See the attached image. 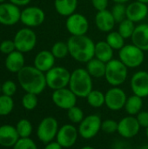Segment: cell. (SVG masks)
Wrapping results in <instances>:
<instances>
[{"label":"cell","instance_id":"cell-1","mask_svg":"<svg viewBox=\"0 0 148 149\" xmlns=\"http://www.w3.org/2000/svg\"><path fill=\"white\" fill-rule=\"evenodd\" d=\"M17 74L18 83L25 93L38 95L47 86L45 73L37 69L34 65H25Z\"/></svg>","mask_w":148,"mask_h":149},{"label":"cell","instance_id":"cell-2","mask_svg":"<svg viewBox=\"0 0 148 149\" xmlns=\"http://www.w3.org/2000/svg\"><path fill=\"white\" fill-rule=\"evenodd\" d=\"M69 54L77 62L86 64L94 58L95 43L86 35L71 36L67 40Z\"/></svg>","mask_w":148,"mask_h":149},{"label":"cell","instance_id":"cell-3","mask_svg":"<svg viewBox=\"0 0 148 149\" xmlns=\"http://www.w3.org/2000/svg\"><path fill=\"white\" fill-rule=\"evenodd\" d=\"M68 87L78 98H86L93 90L92 77L85 68H76L71 72Z\"/></svg>","mask_w":148,"mask_h":149},{"label":"cell","instance_id":"cell-4","mask_svg":"<svg viewBox=\"0 0 148 149\" xmlns=\"http://www.w3.org/2000/svg\"><path fill=\"white\" fill-rule=\"evenodd\" d=\"M128 76V68L120 60L113 58L106 63L105 79L112 86H120L123 85Z\"/></svg>","mask_w":148,"mask_h":149},{"label":"cell","instance_id":"cell-5","mask_svg":"<svg viewBox=\"0 0 148 149\" xmlns=\"http://www.w3.org/2000/svg\"><path fill=\"white\" fill-rule=\"evenodd\" d=\"M119 59L127 68H138L145 60L144 52L133 44L125 45L119 51Z\"/></svg>","mask_w":148,"mask_h":149},{"label":"cell","instance_id":"cell-6","mask_svg":"<svg viewBox=\"0 0 148 149\" xmlns=\"http://www.w3.org/2000/svg\"><path fill=\"white\" fill-rule=\"evenodd\" d=\"M46 85L47 86L55 91L62 88H65L69 86L71 72L63 66H54L47 72H45Z\"/></svg>","mask_w":148,"mask_h":149},{"label":"cell","instance_id":"cell-7","mask_svg":"<svg viewBox=\"0 0 148 149\" xmlns=\"http://www.w3.org/2000/svg\"><path fill=\"white\" fill-rule=\"evenodd\" d=\"M102 120L99 114H89L79 124L78 131L79 136L84 140H91L101 131Z\"/></svg>","mask_w":148,"mask_h":149},{"label":"cell","instance_id":"cell-8","mask_svg":"<svg viewBox=\"0 0 148 149\" xmlns=\"http://www.w3.org/2000/svg\"><path fill=\"white\" fill-rule=\"evenodd\" d=\"M59 129L57 119L51 116L44 118L38 124L37 128V137L44 144L53 141L56 139Z\"/></svg>","mask_w":148,"mask_h":149},{"label":"cell","instance_id":"cell-9","mask_svg":"<svg viewBox=\"0 0 148 149\" xmlns=\"http://www.w3.org/2000/svg\"><path fill=\"white\" fill-rule=\"evenodd\" d=\"M13 41L17 51L26 53L35 48L37 45V35L33 30L23 28L16 33Z\"/></svg>","mask_w":148,"mask_h":149},{"label":"cell","instance_id":"cell-10","mask_svg":"<svg viewBox=\"0 0 148 149\" xmlns=\"http://www.w3.org/2000/svg\"><path fill=\"white\" fill-rule=\"evenodd\" d=\"M65 28L71 36L86 35L89 30V21L85 15L75 12L67 17L65 21Z\"/></svg>","mask_w":148,"mask_h":149},{"label":"cell","instance_id":"cell-11","mask_svg":"<svg viewBox=\"0 0 148 149\" xmlns=\"http://www.w3.org/2000/svg\"><path fill=\"white\" fill-rule=\"evenodd\" d=\"M106 107L113 112L120 111L125 107L127 96L126 92L120 86H112L105 93Z\"/></svg>","mask_w":148,"mask_h":149},{"label":"cell","instance_id":"cell-12","mask_svg":"<svg viewBox=\"0 0 148 149\" xmlns=\"http://www.w3.org/2000/svg\"><path fill=\"white\" fill-rule=\"evenodd\" d=\"M51 100L57 107L67 111L77 105L78 97L69 87H65L53 91Z\"/></svg>","mask_w":148,"mask_h":149},{"label":"cell","instance_id":"cell-13","mask_svg":"<svg viewBox=\"0 0 148 149\" xmlns=\"http://www.w3.org/2000/svg\"><path fill=\"white\" fill-rule=\"evenodd\" d=\"M79 136L78 128L74 124H65L59 127L56 136V141L59 143L63 148H70L76 144Z\"/></svg>","mask_w":148,"mask_h":149},{"label":"cell","instance_id":"cell-14","mask_svg":"<svg viewBox=\"0 0 148 149\" xmlns=\"http://www.w3.org/2000/svg\"><path fill=\"white\" fill-rule=\"evenodd\" d=\"M45 19L44 11L37 6L26 7L21 11L20 21L27 27H37L44 23Z\"/></svg>","mask_w":148,"mask_h":149},{"label":"cell","instance_id":"cell-15","mask_svg":"<svg viewBox=\"0 0 148 149\" xmlns=\"http://www.w3.org/2000/svg\"><path fill=\"white\" fill-rule=\"evenodd\" d=\"M140 127L135 116L127 115L118 121L117 133L124 139H132L140 133Z\"/></svg>","mask_w":148,"mask_h":149},{"label":"cell","instance_id":"cell-16","mask_svg":"<svg viewBox=\"0 0 148 149\" xmlns=\"http://www.w3.org/2000/svg\"><path fill=\"white\" fill-rule=\"evenodd\" d=\"M130 87L133 94L144 99L148 97V72L138 71L134 72L130 79Z\"/></svg>","mask_w":148,"mask_h":149},{"label":"cell","instance_id":"cell-17","mask_svg":"<svg viewBox=\"0 0 148 149\" xmlns=\"http://www.w3.org/2000/svg\"><path fill=\"white\" fill-rule=\"evenodd\" d=\"M21 10L18 6L11 3H0V24L3 25H14L20 21Z\"/></svg>","mask_w":148,"mask_h":149},{"label":"cell","instance_id":"cell-18","mask_svg":"<svg viewBox=\"0 0 148 149\" xmlns=\"http://www.w3.org/2000/svg\"><path fill=\"white\" fill-rule=\"evenodd\" d=\"M147 16L148 6L147 3L135 0L126 6V18L133 23H140L145 20Z\"/></svg>","mask_w":148,"mask_h":149},{"label":"cell","instance_id":"cell-19","mask_svg":"<svg viewBox=\"0 0 148 149\" xmlns=\"http://www.w3.org/2000/svg\"><path fill=\"white\" fill-rule=\"evenodd\" d=\"M94 22L96 27L102 32H110L114 28L116 24L115 19L112 14V11L109 10H104L100 11H97Z\"/></svg>","mask_w":148,"mask_h":149},{"label":"cell","instance_id":"cell-20","mask_svg":"<svg viewBox=\"0 0 148 149\" xmlns=\"http://www.w3.org/2000/svg\"><path fill=\"white\" fill-rule=\"evenodd\" d=\"M19 138L16 127L7 124L0 126V146L3 148H13Z\"/></svg>","mask_w":148,"mask_h":149},{"label":"cell","instance_id":"cell-21","mask_svg":"<svg viewBox=\"0 0 148 149\" xmlns=\"http://www.w3.org/2000/svg\"><path fill=\"white\" fill-rule=\"evenodd\" d=\"M132 44L141 49L143 52L148 51V24L142 23L135 27L131 38Z\"/></svg>","mask_w":148,"mask_h":149},{"label":"cell","instance_id":"cell-22","mask_svg":"<svg viewBox=\"0 0 148 149\" xmlns=\"http://www.w3.org/2000/svg\"><path fill=\"white\" fill-rule=\"evenodd\" d=\"M55 57L51 51L44 50L39 52L34 58V66L43 72H47L55 65Z\"/></svg>","mask_w":148,"mask_h":149},{"label":"cell","instance_id":"cell-23","mask_svg":"<svg viewBox=\"0 0 148 149\" xmlns=\"http://www.w3.org/2000/svg\"><path fill=\"white\" fill-rule=\"evenodd\" d=\"M24 62L25 59L23 52L16 50L6 56L4 65L9 72L12 73H17L24 66H25Z\"/></svg>","mask_w":148,"mask_h":149},{"label":"cell","instance_id":"cell-24","mask_svg":"<svg viewBox=\"0 0 148 149\" xmlns=\"http://www.w3.org/2000/svg\"><path fill=\"white\" fill-rule=\"evenodd\" d=\"M79 0H54V7L58 14L62 17H69L76 12Z\"/></svg>","mask_w":148,"mask_h":149},{"label":"cell","instance_id":"cell-25","mask_svg":"<svg viewBox=\"0 0 148 149\" xmlns=\"http://www.w3.org/2000/svg\"><path fill=\"white\" fill-rule=\"evenodd\" d=\"M113 49L106 43V41H99L95 44L94 58L101 60L104 63H108L113 58Z\"/></svg>","mask_w":148,"mask_h":149},{"label":"cell","instance_id":"cell-26","mask_svg":"<svg viewBox=\"0 0 148 149\" xmlns=\"http://www.w3.org/2000/svg\"><path fill=\"white\" fill-rule=\"evenodd\" d=\"M106 64L102 62L101 60L93 58L89 62L86 63V70L89 74L95 79H101L105 78L106 75Z\"/></svg>","mask_w":148,"mask_h":149},{"label":"cell","instance_id":"cell-27","mask_svg":"<svg viewBox=\"0 0 148 149\" xmlns=\"http://www.w3.org/2000/svg\"><path fill=\"white\" fill-rule=\"evenodd\" d=\"M142 107L143 99L135 94H133L130 97H127L124 109L128 115L136 116L140 112L142 111Z\"/></svg>","mask_w":148,"mask_h":149},{"label":"cell","instance_id":"cell-28","mask_svg":"<svg viewBox=\"0 0 148 149\" xmlns=\"http://www.w3.org/2000/svg\"><path fill=\"white\" fill-rule=\"evenodd\" d=\"M88 105L93 108H99L105 105V93L99 90H92L85 98Z\"/></svg>","mask_w":148,"mask_h":149},{"label":"cell","instance_id":"cell-29","mask_svg":"<svg viewBox=\"0 0 148 149\" xmlns=\"http://www.w3.org/2000/svg\"><path fill=\"white\" fill-rule=\"evenodd\" d=\"M125 38L120 34V32L112 31L110 32H108L106 38V43L113 49V50H117L120 51L124 45H125Z\"/></svg>","mask_w":148,"mask_h":149},{"label":"cell","instance_id":"cell-30","mask_svg":"<svg viewBox=\"0 0 148 149\" xmlns=\"http://www.w3.org/2000/svg\"><path fill=\"white\" fill-rule=\"evenodd\" d=\"M16 129L20 138H29L32 134L33 127L29 120L21 119L17 121Z\"/></svg>","mask_w":148,"mask_h":149},{"label":"cell","instance_id":"cell-31","mask_svg":"<svg viewBox=\"0 0 148 149\" xmlns=\"http://www.w3.org/2000/svg\"><path fill=\"white\" fill-rule=\"evenodd\" d=\"M135 27H136L135 23L129 20L128 18H126L125 20H123L122 22L119 24L118 31L125 39H127V38H132L133 31L135 30Z\"/></svg>","mask_w":148,"mask_h":149},{"label":"cell","instance_id":"cell-32","mask_svg":"<svg viewBox=\"0 0 148 149\" xmlns=\"http://www.w3.org/2000/svg\"><path fill=\"white\" fill-rule=\"evenodd\" d=\"M51 53L55 57L56 59H62L65 58L69 54V48L67 42L63 41H58L53 44L51 49Z\"/></svg>","mask_w":148,"mask_h":149},{"label":"cell","instance_id":"cell-33","mask_svg":"<svg viewBox=\"0 0 148 149\" xmlns=\"http://www.w3.org/2000/svg\"><path fill=\"white\" fill-rule=\"evenodd\" d=\"M14 108V100L12 97L4 94L0 95V116L9 115Z\"/></svg>","mask_w":148,"mask_h":149},{"label":"cell","instance_id":"cell-34","mask_svg":"<svg viewBox=\"0 0 148 149\" xmlns=\"http://www.w3.org/2000/svg\"><path fill=\"white\" fill-rule=\"evenodd\" d=\"M84 111L77 105L67 110V118L72 124H79L85 118Z\"/></svg>","mask_w":148,"mask_h":149},{"label":"cell","instance_id":"cell-35","mask_svg":"<svg viewBox=\"0 0 148 149\" xmlns=\"http://www.w3.org/2000/svg\"><path fill=\"white\" fill-rule=\"evenodd\" d=\"M21 103H22L23 107L25 110L32 111L37 107V106L38 104V95H36L34 93H25V94L22 97Z\"/></svg>","mask_w":148,"mask_h":149},{"label":"cell","instance_id":"cell-36","mask_svg":"<svg viewBox=\"0 0 148 149\" xmlns=\"http://www.w3.org/2000/svg\"><path fill=\"white\" fill-rule=\"evenodd\" d=\"M111 11L115 22L118 24L126 18V6L125 3H115Z\"/></svg>","mask_w":148,"mask_h":149},{"label":"cell","instance_id":"cell-37","mask_svg":"<svg viewBox=\"0 0 148 149\" xmlns=\"http://www.w3.org/2000/svg\"><path fill=\"white\" fill-rule=\"evenodd\" d=\"M13 149H38L35 141L29 138H19L17 143L13 146Z\"/></svg>","mask_w":148,"mask_h":149},{"label":"cell","instance_id":"cell-38","mask_svg":"<svg viewBox=\"0 0 148 149\" xmlns=\"http://www.w3.org/2000/svg\"><path fill=\"white\" fill-rule=\"evenodd\" d=\"M101 131L106 134H113L118 131V121L113 119H106L102 120Z\"/></svg>","mask_w":148,"mask_h":149},{"label":"cell","instance_id":"cell-39","mask_svg":"<svg viewBox=\"0 0 148 149\" xmlns=\"http://www.w3.org/2000/svg\"><path fill=\"white\" fill-rule=\"evenodd\" d=\"M2 93L7 96L12 97L17 92V85L12 80H6L2 84Z\"/></svg>","mask_w":148,"mask_h":149},{"label":"cell","instance_id":"cell-40","mask_svg":"<svg viewBox=\"0 0 148 149\" xmlns=\"http://www.w3.org/2000/svg\"><path fill=\"white\" fill-rule=\"evenodd\" d=\"M16 51V46H15V43L13 40L10 39H5L3 41L1 42L0 44V52L3 54H10L12 52Z\"/></svg>","mask_w":148,"mask_h":149},{"label":"cell","instance_id":"cell-41","mask_svg":"<svg viewBox=\"0 0 148 149\" xmlns=\"http://www.w3.org/2000/svg\"><path fill=\"white\" fill-rule=\"evenodd\" d=\"M136 119L141 127L147 128L148 127V112L147 111H141L136 116Z\"/></svg>","mask_w":148,"mask_h":149},{"label":"cell","instance_id":"cell-42","mask_svg":"<svg viewBox=\"0 0 148 149\" xmlns=\"http://www.w3.org/2000/svg\"><path fill=\"white\" fill-rule=\"evenodd\" d=\"M109 0H92V4L97 11L107 9Z\"/></svg>","mask_w":148,"mask_h":149},{"label":"cell","instance_id":"cell-43","mask_svg":"<svg viewBox=\"0 0 148 149\" xmlns=\"http://www.w3.org/2000/svg\"><path fill=\"white\" fill-rule=\"evenodd\" d=\"M44 149H63V148L59 143L53 141H51V142L45 144V147Z\"/></svg>","mask_w":148,"mask_h":149},{"label":"cell","instance_id":"cell-44","mask_svg":"<svg viewBox=\"0 0 148 149\" xmlns=\"http://www.w3.org/2000/svg\"><path fill=\"white\" fill-rule=\"evenodd\" d=\"M10 3L17 5V6H25L30 3L31 0H9Z\"/></svg>","mask_w":148,"mask_h":149},{"label":"cell","instance_id":"cell-45","mask_svg":"<svg viewBox=\"0 0 148 149\" xmlns=\"http://www.w3.org/2000/svg\"><path fill=\"white\" fill-rule=\"evenodd\" d=\"M115 3H126L129 2L130 0H113Z\"/></svg>","mask_w":148,"mask_h":149},{"label":"cell","instance_id":"cell-46","mask_svg":"<svg viewBox=\"0 0 148 149\" xmlns=\"http://www.w3.org/2000/svg\"><path fill=\"white\" fill-rule=\"evenodd\" d=\"M80 149H96L94 148L93 147H92V146H84V147H82Z\"/></svg>","mask_w":148,"mask_h":149},{"label":"cell","instance_id":"cell-47","mask_svg":"<svg viewBox=\"0 0 148 149\" xmlns=\"http://www.w3.org/2000/svg\"><path fill=\"white\" fill-rule=\"evenodd\" d=\"M138 149H148V144H145V145H142L140 146Z\"/></svg>","mask_w":148,"mask_h":149},{"label":"cell","instance_id":"cell-48","mask_svg":"<svg viewBox=\"0 0 148 149\" xmlns=\"http://www.w3.org/2000/svg\"><path fill=\"white\" fill-rule=\"evenodd\" d=\"M139 2H141V3H147L148 4V0H137Z\"/></svg>","mask_w":148,"mask_h":149},{"label":"cell","instance_id":"cell-49","mask_svg":"<svg viewBox=\"0 0 148 149\" xmlns=\"http://www.w3.org/2000/svg\"><path fill=\"white\" fill-rule=\"evenodd\" d=\"M146 134H147V138L148 140V127L147 128H146Z\"/></svg>","mask_w":148,"mask_h":149},{"label":"cell","instance_id":"cell-50","mask_svg":"<svg viewBox=\"0 0 148 149\" xmlns=\"http://www.w3.org/2000/svg\"><path fill=\"white\" fill-rule=\"evenodd\" d=\"M1 87H2V85L0 84V95H1V93H2V88Z\"/></svg>","mask_w":148,"mask_h":149},{"label":"cell","instance_id":"cell-51","mask_svg":"<svg viewBox=\"0 0 148 149\" xmlns=\"http://www.w3.org/2000/svg\"><path fill=\"white\" fill-rule=\"evenodd\" d=\"M4 1H5V0H0V3H4Z\"/></svg>","mask_w":148,"mask_h":149}]
</instances>
